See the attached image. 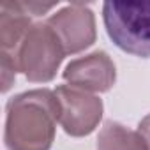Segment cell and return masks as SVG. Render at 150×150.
I'll list each match as a JSON object with an SVG mask.
<instances>
[{
	"instance_id": "cell-7",
	"label": "cell",
	"mask_w": 150,
	"mask_h": 150,
	"mask_svg": "<svg viewBox=\"0 0 150 150\" xmlns=\"http://www.w3.org/2000/svg\"><path fill=\"white\" fill-rule=\"evenodd\" d=\"M30 27V14L25 9L23 2L6 0L0 4V48L2 51L16 53Z\"/></svg>"
},
{
	"instance_id": "cell-10",
	"label": "cell",
	"mask_w": 150,
	"mask_h": 150,
	"mask_svg": "<svg viewBox=\"0 0 150 150\" xmlns=\"http://www.w3.org/2000/svg\"><path fill=\"white\" fill-rule=\"evenodd\" d=\"M23 6H25V9L28 11V14L30 16H42L44 13H48V11H51L57 4L53 2V4H39V2H23Z\"/></svg>"
},
{
	"instance_id": "cell-1",
	"label": "cell",
	"mask_w": 150,
	"mask_h": 150,
	"mask_svg": "<svg viewBox=\"0 0 150 150\" xmlns=\"http://www.w3.org/2000/svg\"><path fill=\"white\" fill-rule=\"evenodd\" d=\"M60 120L55 90L35 88L7 101L4 141L7 150H50Z\"/></svg>"
},
{
	"instance_id": "cell-2",
	"label": "cell",
	"mask_w": 150,
	"mask_h": 150,
	"mask_svg": "<svg viewBox=\"0 0 150 150\" xmlns=\"http://www.w3.org/2000/svg\"><path fill=\"white\" fill-rule=\"evenodd\" d=\"M103 21L115 46L150 58V2H104Z\"/></svg>"
},
{
	"instance_id": "cell-3",
	"label": "cell",
	"mask_w": 150,
	"mask_h": 150,
	"mask_svg": "<svg viewBox=\"0 0 150 150\" xmlns=\"http://www.w3.org/2000/svg\"><path fill=\"white\" fill-rule=\"evenodd\" d=\"M65 57V50L48 23H34L14 53L18 71L34 83H48Z\"/></svg>"
},
{
	"instance_id": "cell-4",
	"label": "cell",
	"mask_w": 150,
	"mask_h": 150,
	"mask_svg": "<svg viewBox=\"0 0 150 150\" xmlns=\"http://www.w3.org/2000/svg\"><path fill=\"white\" fill-rule=\"evenodd\" d=\"M60 103V120L62 129L74 138L88 136L103 118V101L81 88L60 85L55 88Z\"/></svg>"
},
{
	"instance_id": "cell-6",
	"label": "cell",
	"mask_w": 150,
	"mask_h": 150,
	"mask_svg": "<svg viewBox=\"0 0 150 150\" xmlns=\"http://www.w3.org/2000/svg\"><path fill=\"white\" fill-rule=\"evenodd\" d=\"M64 80L85 92H108L117 80L113 60L104 51H94L71 60L64 71Z\"/></svg>"
},
{
	"instance_id": "cell-11",
	"label": "cell",
	"mask_w": 150,
	"mask_h": 150,
	"mask_svg": "<svg viewBox=\"0 0 150 150\" xmlns=\"http://www.w3.org/2000/svg\"><path fill=\"white\" fill-rule=\"evenodd\" d=\"M138 132L143 136V139L146 141V146H148V150H150V115H146V117L139 122Z\"/></svg>"
},
{
	"instance_id": "cell-9",
	"label": "cell",
	"mask_w": 150,
	"mask_h": 150,
	"mask_svg": "<svg viewBox=\"0 0 150 150\" xmlns=\"http://www.w3.org/2000/svg\"><path fill=\"white\" fill-rule=\"evenodd\" d=\"M0 67H2V92H7L18 72V64L14 55L0 51Z\"/></svg>"
},
{
	"instance_id": "cell-8",
	"label": "cell",
	"mask_w": 150,
	"mask_h": 150,
	"mask_svg": "<svg viewBox=\"0 0 150 150\" xmlns=\"http://www.w3.org/2000/svg\"><path fill=\"white\" fill-rule=\"evenodd\" d=\"M97 150H148V146L138 131L110 120L99 131Z\"/></svg>"
},
{
	"instance_id": "cell-5",
	"label": "cell",
	"mask_w": 150,
	"mask_h": 150,
	"mask_svg": "<svg viewBox=\"0 0 150 150\" xmlns=\"http://www.w3.org/2000/svg\"><path fill=\"white\" fill-rule=\"evenodd\" d=\"M58 35L65 55L80 53L96 42V16L85 4H71L46 21Z\"/></svg>"
}]
</instances>
